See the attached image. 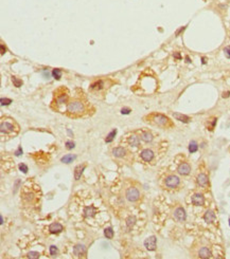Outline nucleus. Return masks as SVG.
<instances>
[{"label": "nucleus", "instance_id": "obj_1", "mask_svg": "<svg viewBox=\"0 0 230 259\" xmlns=\"http://www.w3.org/2000/svg\"><path fill=\"white\" fill-rule=\"evenodd\" d=\"M88 111V104L82 99H74L68 102L66 105V114L69 118H82Z\"/></svg>", "mask_w": 230, "mask_h": 259}, {"label": "nucleus", "instance_id": "obj_2", "mask_svg": "<svg viewBox=\"0 0 230 259\" xmlns=\"http://www.w3.org/2000/svg\"><path fill=\"white\" fill-rule=\"evenodd\" d=\"M68 102H69V91H68V89L65 88V87H59L53 93V101L51 107L54 110L59 111V107L67 105Z\"/></svg>", "mask_w": 230, "mask_h": 259}, {"label": "nucleus", "instance_id": "obj_3", "mask_svg": "<svg viewBox=\"0 0 230 259\" xmlns=\"http://www.w3.org/2000/svg\"><path fill=\"white\" fill-rule=\"evenodd\" d=\"M0 131L1 135L4 137H15L19 132V126L11 118H2L0 123Z\"/></svg>", "mask_w": 230, "mask_h": 259}, {"label": "nucleus", "instance_id": "obj_4", "mask_svg": "<svg viewBox=\"0 0 230 259\" xmlns=\"http://www.w3.org/2000/svg\"><path fill=\"white\" fill-rule=\"evenodd\" d=\"M144 121L150 123V124L156 125V126H159V127L162 128L173 127V123H172L171 120L164 114H161V113H156V112L151 113V114L145 116Z\"/></svg>", "mask_w": 230, "mask_h": 259}, {"label": "nucleus", "instance_id": "obj_5", "mask_svg": "<svg viewBox=\"0 0 230 259\" xmlns=\"http://www.w3.org/2000/svg\"><path fill=\"white\" fill-rule=\"evenodd\" d=\"M114 84L112 79L110 78H101V79H97L95 82H92L89 86V91H91L92 93H101V92H104L105 90L110 87V86Z\"/></svg>", "mask_w": 230, "mask_h": 259}, {"label": "nucleus", "instance_id": "obj_6", "mask_svg": "<svg viewBox=\"0 0 230 259\" xmlns=\"http://www.w3.org/2000/svg\"><path fill=\"white\" fill-rule=\"evenodd\" d=\"M125 197L127 199L129 202H136V201L139 200V198H140V193H139V190L136 188V187H131V188H128L126 190V193H125Z\"/></svg>", "mask_w": 230, "mask_h": 259}, {"label": "nucleus", "instance_id": "obj_7", "mask_svg": "<svg viewBox=\"0 0 230 259\" xmlns=\"http://www.w3.org/2000/svg\"><path fill=\"white\" fill-rule=\"evenodd\" d=\"M112 156L117 159H126L131 156V152L124 147H116L112 149Z\"/></svg>", "mask_w": 230, "mask_h": 259}, {"label": "nucleus", "instance_id": "obj_8", "mask_svg": "<svg viewBox=\"0 0 230 259\" xmlns=\"http://www.w3.org/2000/svg\"><path fill=\"white\" fill-rule=\"evenodd\" d=\"M179 183H180L179 178L177 176H174V174H171V176L167 177L165 181H164L165 186L169 187V188H175V187H177L179 185Z\"/></svg>", "mask_w": 230, "mask_h": 259}, {"label": "nucleus", "instance_id": "obj_9", "mask_svg": "<svg viewBox=\"0 0 230 259\" xmlns=\"http://www.w3.org/2000/svg\"><path fill=\"white\" fill-rule=\"evenodd\" d=\"M21 199H22L27 204H34V203H36L37 196L34 191H24L22 195V197H21Z\"/></svg>", "mask_w": 230, "mask_h": 259}, {"label": "nucleus", "instance_id": "obj_10", "mask_svg": "<svg viewBox=\"0 0 230 259\" xmlns=\"http://www.w3.org/2000/svg\"><path fill=\"white\" fill-rule=\"evenodd\" d=\"M144 246L146 248L148 251H155L156 246H157V239L155 236H151L146 238L144 241Z\"/></svg>", "mask_w": 230, "mask_h": 259}, {"label": "nucleus", "instance_id": "obj_11", "mask_svg": "<svg viewBox=\"0 0 230 259\" xmlns=\"http://www.w3.org/2000/svg\"><path fill=\"white\" fill-rule=\"evenodd\" d=\"M140 158H141L142 160L144 161V162H151L153 159H154V152L152 149H143V150L140 152Z\"/></svg>", "mask_w": 230, "mask_h": 259}, {"label": "nucleus", "instance_id": "obj_12", "mask_svg": "<svg viewBox=\"0 0 230 259\" xmlns=\"http://www.w3.org/2000/svg\"><path fill=\"white\" fill-rule=\"evenodd\" d=\"M174 218L179 222H184L186 218H187V214H186V210L182 208V207H177L174 212Z\"/></svg>", "mask_w": 230, "mask_h": 259}, {"label": "nucleus", "instance_id": "obj_13", "mask_svg": "<svg viewBox=\"0 0 230 259\" xmlns=\"http://www.w3.org/2000/svg\"><path fill=\"white\" fill-rule=\"evenodd\" d=\"M177 171H178V174H181V176H188L191 171V166L188 164V163H186V162H184V163H181V164L178 166Z\"/></svg>", "mask_w": 230, "mask_h": 259}, {"label": "nucleus", "instance_id": "obj_14", "mask_svg": "<svg viewBox=\"0 0 230 259\" xmlns=\"http://www.w3.org/2000/svg\"><path fill=\"white\" fill-rule=\"evenodd\" d=\"M192 203L196 206H201L205 203V198L201 193H194L192 196Z\"/></svg>", "mask_w": 230, "mask_h": 259}, {"label": "nucleus", "instance_id": "obj_15", "mask_svg": "<svg viewBox=\"0 0 230 259\" xmlns=\"http://www.w3.org/2000/svg\"><path fill=\"white\" fill-rule=\"evenodd\" d=\"M63 230H64V226L59 222H54L49 225V232L51 234H59L61 232H63Z\"/></svg>", "mask_w": 230, "mask_h": 259}, {"label": "nucleus", "instance_id": "obj_16", "mask_svg": "<svg viewBox=\"0 0 230 259\" xmlns=\"http://www.w3.org/2000/svg\"><path fill=\"white\" fill-rule=\"evenodd\" d=\"M197 184L199 185L201 187H207L208 184H209V179L205 174H199L197 176Z\"/></svg>", "mask_w": 230, "mask_h": 259}, {"label": "nucleus", "instance_id": "obj_17", "mask_svg": "<svg viewBox=\"0 0 230 259\" xmlns=\"http://www.w3.org/2000/svg\"><path fill=\"white\" fill-rule=\"evenodd\" d=\"M73 254H74L76 257H81V256L85 255L86 254L85 245H83V244H76V245L73 248Z\"/></svg>", "mask_w": 230, "mask_h": 259}, {"label": "nucleus", "instance_id": "obj_18", "mask_svg": "<svg viewBox=\"0 0 230 259\" xmlns=\"http://www.w3.org/2000/svg\"><path fill=\"white\" fill-rule=\"evenodd\" d=\"M127 143L131 146H134V147H138L139 145H140V140H139V137L137 135H131L128 137L127 139Z\"/></svg>", "mask_w": 230, "mask_h": 259}, {"label": "nucleus", "instance_id": "obj_19", "mask_svg": "<svg viewBox=\"0 0 230 259\" xmlns=\"http://www.w3.org/2000/svg\"><path fill=\"white\" fill-rule=\"evenodd\" d=\"M211 251L208 248H201L199 251H198V257L203 259H207L211 257Z\"/></svg>", "mask_w": 230, "mask_h": 259}, {"label": "nucleus", "instance_id": "obj_20", "mask_svg": "<svg viewBox=\"0 0 230 259\" xmlns=\"http://www.w3.org/2000/svg\"><path fill=\"white\" fill-rule=\"evenodd\" d=\"M140 139H141L142 141L145 142V143H150V142L153 141V135H152V132L150 131H141L140 133Z\"/></svg>", "mask_w": 230, "mask_h": 259}, {"label": "nucleus", "instance_id": "obj_21", "mask_svg": "<svg viewBox=\"0 0 230 259\" xmlns=\"http://www.w3.org/2000/svg\"><path fill=\"white\" fill-rule=\"evenodd\" d=\"M97 212H98V210L95 206H87L84 208V216L87 217V218H90V217L95 216Z\"/></svg>", "mask_w": 230, "mask_h": 259}, {"label": "nucleus", "instance_id": "obj_22", "mask_svg": "<svg viewBox=\"0 0 230 259\" xmlns=\"http://www.w3.org/2000/svg\"><path fill=\"white\" fill-rule=\"evenodd\" d=\"M204 220L207 223H212L215 220V214L212 210H207L204 215Z\"/></svg>", "mask_w": 230, "mask_h": 259}, {"label": "nucleus", "instance_id": "obj_23", "mask_svg": "<svg viewBox=\"0 0 230 259\" xmlns=\"http://www.w3.org/2000/svg\"><path fill=\"white\" fill-rule=\"evenodd\" d=\"M85 169V165H78L74 169V178H76V180H80V178L82 177V174H83V170Z\"/></svg>", "mask_w": 230, "mask_h": 259}, {"label": "nucleus", "instance_id": "obj_24", "mask_svg": "<svg viewBox=\"0 0 230 259\" xmlns=\"http://www.w3.org/2000/svg\"><path fill=\"white\" fill-rule=\"evenodd\" d=\"M173 116H174L176 120H178V121H180V122H184V123H189V122L191 121V118H189V116L181 114V113H173Z\"/></svg>", "mask_w": 230, "mask_h": 259}, {"label": "nucleus", "instance_id": "obj_25", "mask_svg": "<svg viewBox=\"0 0 230 259\" xmlns=\"http://www.w3.org/2000/svg\"><path fill=\"white\" fill-rule=\"evenodd\" d=\"M76 156H73V154H66L65 157L62 158V162L63 163H66V164H69L71 162H73V160H76Z\"/></svg>", "mask_w": 230, "mask_h": 259}, {"label": "nucleus", "instance_id": "obj_26", "mask_svg": "<svg viewBox=\"0 0 230 259\" xmlns=\"http://www.w3.org/2000/svg\"><path fill=\"white\" fill-rule=\"evenodd\" d=\"M116 135H117V129H114V130H112V131L109 132L108 135H107V137H106V139H105L106 143H110V142H112V140L115 139Z\"/></svg>", "mask_w": 230, "mask_h": 259}, {"label": "nucleus", "instance_id": "obj_27", "mask_svg": "<svg viewBox=\"0 0 230 259\" xmlns=\"http://www.w3.org/2000/svg\"><path fill=\"white\" fill-rule=\"evenodd\" d=\"M197 149H198V145L195 141H192L190 142V144H189V151H190L191 154H194V152H196Z\"/></svg>", "mask_w": 230, "mask_h": 259}, {"label": "nucleus", "instance_id": "obj_28", "mask_svg": "<svg viewBox=\"0 0 230 259\" xmlns=\"http://www.w3.org/2000/svg\"><path fill=\"white\" fill-rule=\"evenodd\" d=\"M114 230H112V227H107V229H105L104 230V235H105L106 238H108V239H112V238H114Z\"/></svg>", "mask_w": 230, "mask_h": 259}, {"label": "nucleus", "instance_id": "obj_29", "mask_svg": "<svg viewBox=\"0 0 230 259\" xmlns=\"http://www.w3.org/2000/svg\"><path fill=\"white\" fill-rule=\"evenodd\" d=\"M52 75L55 79H59L62 77V70L61 69H54L52 71Z\"/></svg>", "mask_w": 230, "mask_h": 259}, {"label": "nucleus", "instance_id": "obj_30", "mask_svg": "<svg viewBox=\"0 0 230 259\" xmlns=\"http://www.w3.org/2000/svg\"><path fill=\"white\" fill-rule=\"evenodd\" d=\"M50 255L51 256H56L57 254H59V250H57V248H56L55 245H51L50 246Z\"/></svg>", "mask_w": 230, "mask_h": 259}, {"label": "nucleus", "instance_id": "obj_31", "mask_svg": "<svg viewBox=\"0 0 230 259\" xmlns=\"http://www.w3.org/2000/svg\"><path fill=\"white\" fill-rule=\"evenodd\" d=\"M39 253H37V252H30L29 254H28V258H31V259H36V258H39Z\"/></svg>", "mask_w": 230, "mask_h": 259}, {"label": "nucleus", "instance_id": "obj_32", "mask_svg": "<svg viewBox=\"0 0 230 259\" xmlns=\"http://www.w3.org/2000/svg\"><path fill=\"white\" fill-rule=\"evenodd\" d=\"M12 80H13L14 86H16L17 88H18V87H20V86L22 85V80H20V79H18V78H17V77H15V76H13V78H12Z\"/></svg>", "mask_w": 230, "mask_h": 259}, {"label": "nucleus", "instance_id": "obj_33", "mask_svg": "<svg viewBox=\"0 0 230 259\" xmlns=\"http://www.w3.org/2000/svg\"><path fill=\"white\" fill-rule=\"evenodd\" d=\"M74 146H76L74 142H72V141H67V142H66V148H67L68 150H71V149H73V148H74Z\"/></svg>", "mask_w": 230, "mask_h": 259}, {"label": "nucleus", "instance_id": "obj_34", "mask_svg": "<svg viewBox=\"0 0 230 259\" xmlns=\"http://www.w3.org/2000/svg\"><path fill=\"white\" fill-rule=\"evenodd\" d=\"M135 217H129L127 220H126V224H127L128 227H131V225H134L135 223Z\"/></svg>", "mask_w": 230, "mask_h": 259}, {"label": "nucleus", "instance_id": "obj_35", "mask_svg": "<svg viewBox=\"0 0 230 259\" xmlns=\"http://www.w3.org/2000/svg\"><path fill=\"white\" fill-rule=\"evenodd\" d=\"M19 169H20V171H22L23 174H27L28 170H29V169H28V166H27L26 164H23V163L19 164Z\"/></svg>", "mask_w": 230, "mask_h": 259}, {"label": "nucleus", "instance_id": "obj_36", "mask_svg": "<svg viewBox=\"0 0 230 259\" xmlns=\"http://www.w3.org/2000/svg\"><path fill=\"white\" fill-rule=\"evenodd\" d=\"M11 103H12V99H1V106L10 105Z\"/></svg>", "mask_w": 230, "mask_h": 259}, {"label": "nucleus", "instance_id": "obj_37", "mask_svg": "<svg viewBox=\"0 0 230 259\" xmlns=\"http://www.w3.org/2000/svg\"><path fill=\"white\" fill-rule=\"evenodd\" d=\"M224 52H225V55H226L228 58H230V46L226 47V48L224 49Z\"/></svg>", "mask_w": 230, "mask_h": 259}, {"label": "nucleus", "instance_id": "obj_38", "mask_svg": "<svg viewBox=\"0 0 230 259\" xmlns=\"http://www.w3.org/2000/svg\"><path fill=\"white\" fill-rule=\"evenodd\" d=\"M121 113L122 114H128V113H131V109L128 108H123L121 110Z\"/></svg>", "mask_w": 230, "mask_h": 259}, {"label": "nucleus", "instance_id": "obj_39", "mask_svg": "<svg viewBox=\"0 0 230 259\" xmlns=\"http://www.w3.org/2000/svg\"><path fill=\"white\" fill-rule=\"evenodd\" d=\"M0 48H1V55H3L4 52H5V50H4V46L1 43V46H0Z\"/></svg>", "mask_w": 230, "mask_h": 259}, {"label": "nucleus", "instance_id": "obj_40", "mask_svg": "<svg viewBox=\"0 0 230 259\" xmlns=\"http://www.w3.org/2000/svg\"><path fill=\"white\" fill-rule=\"evenodd\" d=\"M174 57H175V58L180 59V54H179V53H175V54H174Z\"/></svg>", "mask_w": 230, "mask_h": 259}, {"label": "nucleus", "instance_id": "obj_41", "mask_svg": "<svg viewBox=\"0 0 230 259\" xmlns=\"http://www.w3.org/2000/svg\"><path fill=\"white\" fill-rule=\"evenodd\" d=\"M229 94H230V92H229V91H228V92H224L223 97H227V96H229Z\"/></svg>", "mask_w": 230, "mask_h": 259}, {"label": "nucleus", "instance_id": "obj_42", "mask_svg": "<svg viewBox=\"0 0 230 259\" xmlns=\"http://www.w3.org/2000/svg\"><path fill=\"white\" fill-rule=\"evenodd\" d=\"M20 152H21V147H19L18 151H17V152H16V156H20Z\"/></svg>", "mask_w": 230, "mask_h": 259}, {"label": "nucleus", "instance_id": "obj_43", "mask_svg": "<svg viewBox=\"0 0 230 259\" xmlns=\"http://www.w3.org/2000/svg\"><path fill=\"white\" fill-rule=\"evenodd\" d=\"M1 224H3V217L1 216Z\"/></svg>", "mask_w": 230, "mask_h": 259}, {"label": "nucleus", "instance_id": "obj_44", "mask_svg": "<svg viewBox=\"0 0 230 259\" xmlns=\"http://www.w3.org/2000/svg\"><path fill=\"white\" fill-rule=\"evenodd\" d=\"M201 60H203V62H204V64H206V58H201Z\"/></svg>", "mask_w": 230, "mask_h": 259}, {"label": "nucleus", "instance_id": "obj_45", "mask_svg": "<svg viewBox=\"0 0 230 259\" xmlns=\"http://www.w3.org/2000/svg\"><path fill=\"white\" fill-rule=\"evenodd\" d=\"M229 225H230V219H229Z\"/></svg>", "mask_w": 230, "mask_h": 259}]
</instances>
